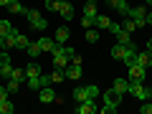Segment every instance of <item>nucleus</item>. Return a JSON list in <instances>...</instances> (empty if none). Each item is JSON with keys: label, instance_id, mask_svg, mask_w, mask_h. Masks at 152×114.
Returning a JSON list of instances; mask_svg holds the SVG:
<instances>
[{"label": "nucleus", "instance_id": "obj_38", "mask_svg": "<svg viewBox=\"0 0 152 114\" xmlns=\"http://www.w3.org/2000/svg\"><path fill=\"white\" fill-rule=\"evenodd\" d=\"M102 112H104V114H112V112H117V107H109V104H107V107H104Z\"/></svg>", "mask_w": 152, "mask_h": 114}, {"label": "nucleus", "instance_id": "obj_16", "mask_svg": "<svg viewBox=\"0 0 152 114\" xmlns=\"http://www.w3.org/2000/svg\"><path fill=\"white\" fill-rule=\"evenodd\" d=\"M38 46H41V51H51V53H53V48L58 43H56L53 38H38Z\"/></svg>", "mask_w": 152, "mask_h": 114}, {"label": "nucleus", "instance_id": "obj_21", "mask_svg": "<svg viewBox=\"0 0 152 114\" xmlns=\"http://www.w3.org/2000/svg\"><path fill=\"white\" fill-rule=\"evenodd\" d=\"M84 15H86V18H96V3L86 0V5H84Z\"/></svg>", "mask_w": 152, "mask_h": 114}, {"label": "nucleus", "instance_id": "obj_43", "mask_svg": "<svg viewBox=\"0 0 152 114\" xmlns=\"http://www.w3.org/2000/svg\"><path fill=\"white\" fill-rule=\"evenodd\" d=\"M91 3H99V0H91Z\"/></svg>", "mask_w": 152, "mask_h": 114}, {"label": "nucleus", "instance_id": "obj_8", "mask_svg": "<svg viewBox=\"0 0 152 114\" xmlns=\"http://www.w3.org/2000/svg\"><path fill=\"white\" fill-rule=\"evenodd\" d=\"M104 102H107L109 107H119V104H122V94L114 91V89H109V91L104 94Z\"/></svg>", "mask_w": 152, "mask_h": 114}, {"label": "nucleus", "instance_id": "obj_11", "mask_svg": "<svg viewBox=\"0 0 152 114\" xmlns=\"http://www.w3.org/2000/svg\"><path fill=\"white\" fill-rule=\"evenodd\" d=\"M147 5H137V8H129V10H127V15L129 18H134V20H140V18H147Z\"/></svg>", "mask_w": 152, "mask_h": 114}, {"label": "nucleus", "instance_id": "obj_25", "mask_svg": "<svg viewBox=\"0 0 152 114\" xmlns=\"http://www.w3.org/2000/svg\"><path fill=\"white\" fill-rule=\"evenodd\" d=\"M122 28H124L127 33H134V31H137V23H134V18H129V15H127V20H122Z\"/></svg>", "mask_w": 152, "mask_h": 114}, {"label": "nucleus", "instance_id": "obj_37", "mask_svg": "<svg viewBox=\"0 0 152 114\" xmlns=\"http://www.w3.org/2000/svg\"><path fill=\"white\" fill-rule=\"evenodd\" d=\"M119 28H122V23H114V20H112V26H109V31H112V33H117Z\"/></svg>", "mask_w": 152, "mask_h": 114}, {"label": "nucleus", "instance_id": "obj_10", "mask_svg": "<svg viewBox=\"0 0 152 114\" xmlns=\"http://www.w3.org/2000/svg\"><path fill=\"white\" fill-rule=\"evenodd\" d=\"M137 64H140V66H145V69H147V66H152V51H137Z\"/></svg>", "mask_w": 152, "mask_h": 114}, {"label": "nucleus", "instance_id": "obj_4", "mask_svg": "<svg viewBox=\"0 0 152 114\" xmlns=\"http://www.w3.org/2000/svg\"><path fill=\"white\" fill-rule=\"evenodd\" d=\"M96 112V99H84L76 107V114H94Z\"/></svg>", "mask_w": 152, "mask_h": 114}, {"label": "nucleus", "instance_id": "obj_34", "mask_svg": "<svg viewBox=\"0 0 152 114\" xmlns=\"http://www.w3.org/2000/svg\"><path fill=\"white\" fill-rule=\"evenodd\" d=\"M140 112H142V114H152V99H147V102L142 104V107H140Z\"/></svg>", "mask_w": 152, "mask_h": 114}, {"label": "nucleus", "instance_id": "obj_20", "mask_svg": "<svg viewBox=\"0 0 152 114\" xmlns=\"http://www.w3.org/2000/svg\"><path fill=\"white\" fill-rule=\"evenodd\" d=\"M13 112H15V104L10 102V96L5 102H0V114H13Z\"/></svg>", "mask_w": 152, "mask_h": 114}, {"label": "nucleus", "instance_id": "obj_19", "mask_svg": "<svg viewBox=\"0 0 152 114\" xmlns=\"http://www.w3.org/2000/svg\"><path fill=\"white\" fill-rule=\"evenodd\" d=\"M36 76H41V66L33 58V64H28V69H26V79H36Z\"/></svg>", "mask_w": 152, "mask_h": 114}, {"label": "nucleus", "instance_id": "obj_18", "mask_svg": "<svg viewBox=\"0 0 152 114\" xmlns=\"http://www.w3.org/2000/svg\"><path fill=\"white\" fill-rule=\"evenodd\" d=\"M114 91H119V94H127V89H129V79H114Z\"/></svg>", "mask_w": 152, "mask_h": 114}, {"label": "nucleus", "instance_id": "obj_22", "mask_svg": "<svg viewBox=\"0 0 152 114\" xmlns=\"http://www.w3.org/2000/svg\"><path fill=\"white\" fill-rule=\"evenodd\" d=\"M74 99H76V104H79V102H84V99H89L86 86H76V89H74Z\"/></svg>", "mask_w": 152, "mask_h": 114}, {"label": "nucleus", "instance_id": "obj_42", "mask_svg": "<svg viewBox=\"0 0 152 114\" xmlns=\"http://www.w3.org/2000/svg\"><path fill=\"white\" fill-rule=\"evenodd\" d=\"M145 3H147V5H152V0H145Z\"/></svg>", "mask_w": 152, "mask_h": 114}, {"label": "nucleus", "instance_id": "obj_27", "mask_svg": "<svg viewBox=\"0 0 152 114\" xmlns=\"http://www.w3.org/2000/svg\"><path fill=\"white\" fill-rule=\"evenodd\" d=\"M66 79V74H64V69H56L53 74H51V84H61Z\"/></svg>", "mask_w": 152, "mask_h": 114}, {"label": "nucleus", "instance_id": "obj_28", "mask_svg": "<svg viewBox=\"0 0 152 114\" xmlns=\"http://www.w3.org/2000/svg\"><path fill=\"white\" fill-rule=\"evenodd\" d=\"M10 74H13V64H0V76L3 79H10Z\"/></svg>", "mask_w": 152, "mask_h": 114}, {"label": "nucleus", "instance_id": "obj_39", "mask_svg": "<svg viewBox=\"0 0 152 114\" xmlns=\"http://www.w3.org/2000/svg\"><path fill=\"white\" fill-rule=\"evenodd\" d=\"M145 20H147V26H152V13H147V18H145Z\"/></svg>", "mask_w": 152, "mask_h": 114}, {"label": "nucleus", "instance_id": "obj_40", "mask_svg": "<svg viewBox=\"0 0 152 114\" xmlns=\"http://www.w3.org/2000/svg\"><path fill=\"white\" fill-rule=\"evenodd\" d=\"M10 3H13V0H0V5H5V8L10 5Z\"/></svg>", "mask_w": 152, "mask_h": 114}, {"label": "nucleus", "instance_id": "obj_14", "mask_svg": "<svg viewBox=\"0 0 152 114\" xmlns=\"http://www.w3.org/2000/svg\"><path fill=\"white\" fill-rule=\"evenodd\" d=\"M124 56H127V46H122V43L112 46V58H117V61H124Z\"/></svg>", "mask_w": 152, "mask_h": 114}, {"label": "nucleus", "instance_id": "obj_13", "mask_svg": "<svg viewBox=\"0 0 152 114\" xmlns=\"http://www.w3.org/2000/svg\"><path fill=\"white\" fill-rule=\"evenodd\" d=\"M107 3H109V8H114L117 13H124V15H127V10H129L127 0H107Z\"/></svg>", "mask_w": 152, "mask_h": 114}, {"label": "nucleus", "instance_id": "obj_33", "mask_svg": "<svg viewBox=\"0 0 152 114\" xmlns=\"http://www.w3.org/2000/svg\"><path fill=\"white\" fill-rule=\"evenodd\" d=\"M86 41H89V43H96V41H99V33L91 31V28H86Z\"/></svg>", "mask_w": 152, "mask_h": 114}, {"label": "nucleus", "instance_id": "obj_6", "mask_svg": "<svg viewBox=\"0 0 152 114\" xmlns=\"http://www.w3.org/2000/svg\"><path fill=\"white\" fill-rule=\"evenodd\" d=\"M38 99L43 104H51V102H56V91L51 89V84L48 86H43V89H38Z\"/></svg>", "mask_w": 152, "mask_h": 114}, {"label": "nucleus", "instance_id": "obj_36", "mask_svg": "<svg viewBox=\"0 0 152 114\" xmlns=\"http://www.w3.org/2000/svg\"><path fill=\"white\" fill-rule=\"evenodd\" d=\"M8 96H10V94H8V89H5V86H0V102H5Z\"/></svg>", "mask_w": 152, "mask_h": 114}, {"label": "nucleus", "instance_id": "obj_9", "mask_svg": "<svg viewBox=\"0 0 152 114\" xmlns=\"http://www.w3.org/2000/svg\"><path fill=\"white\" fill-rule=\"evenodd\" d=\"M69 38H71V33H69V28H66V26L56 28V38H53V41H56V43H58V46L69 43Z\"/></svg>", "mask_w": 152, "mask_h": 114}, {"label": "nucleus", "instance_id": "obj_31", "mask_svg": "<svg viewBox=\"0 0 152 114\" xmlns=\"http://www.w3.org/2000/svg\"><path fill=\"white\" fill-rule=\"evenodd\" d=\"M10 79H15V81H26V69H13Z\"/></svg>", "mask_w": 152, "mask_h": 114}, {"label": "nucleus", "instance_id": "obj_5", "mask_svg": "<svg viewBox=\"0 0 152 114\" xmlns=\"http://www.w3.org/2000/svg\"><path fill=\"white\" fill-rule=\"evenodd\" d=\"M15 36H18V31L13 28L5 38H0V48H3V51H13V48H15Z\"/></svg>", "mask_w": 152, "mask_h": 114}, {"label": "nucleus", "instance_id": "obj_23", "mask_svg": "<svg viewBox=\"0 0 152 114\" xmlns=\"http://www.w3.org/2000/svg\"><path fill=\"white\" fill-rule=\"evenodd\" d=\"M31 46V41H28V36H23V33H18L15 36V48H28Z\"/></svg>", "mask_w": 152, "mask_h": 114}, {"label": "nucleus", "instance_id": "obj_1", "mask_svg": "<svg viewBox=\"0 0 152 114\" xmlns=\"http://www.w3.org/2000/svg\"><path fill=\"white\" fill-rule=\"evenodd\" d=\"M76 53V51L74 48H71V46H56V48H53V66H56V69H66V66H69L71 64V56H74Z\"/></svg>", "mask_w": 152, "mask_h": 114}, {"label": "nucleus", "instance_id": "obj_26", "mask_svg": "<svg viewBox=\"0 0 152 114\" xmlns=\"http://www.w3.org/2000/svg\"><path fill=\"white\" fill-rule=\"evenodd\" d=\"M43 5H46V10H51V13H58V8H61V0H43Z\"/></svg>", "mask_w": 152, "mask_h": 114}, {"label": "nucleus", "instance_id": "obj_15", "mask_svg": "<svg viewBox=\"0 0 152 114\" xmlns=\"http://www.w3.org/2000/svg\"><path fill=\"white\" fill-rule=\"evenodd\" d=\"M94 26H96V28H104V31H109V26H112V18H109V15H99V13H96V18H94Z\"/></svg>", "mask_w": 152, "mask_h": 114}, {"label": "nucleus", "instance_id": "obj_24", "mask_svg": "<svg viewBox=\"0 0 152 114\" xmlns=\"http://www.w3.org/2000/svg\"><path fill=\"white\" fill-rule=\"evenodd\" d=\"M26 51H28V56H31V58H38V56L43 53V51H41V46H38V41H36V43H31Z\"/></svg>", "mask_w": 152, "mask_h": 114}, {"label": "nucleus", "instance_id": "obj_41", "mask_svg": "<svg viewBox=\"0 0 152 114\" xmlns=\"http://www.w3.org/2000/svg\"><path fill=\"white\" fill-rule=\"evenodd\" d=\"M147 51H152V38H150V41H147Z\"/></svg>", "mask_w": 152, "mask_h": 114}, {"label": "nucleus", "instance_id": "obj_30", "mask_svg": "<svg viewBox=\"0 0 152 114\" xmlns=\"http://www.w3.org/2000/svg\"><path fill=\"white\" fill-rule=\"evenodd\" d=\"M10 31H13V26H10V23H8V20H0V38H5Z\"/></svg>", "mask_w": 152, "mask_h": 114}, {"label": "nucleus", "instance_id": "obj_7", "mask_svg": "<svg viewBox=\"0 0 152 114\" xmlns=\"http://www.w3.org/2000/svg\"><path fill=\"white\" fill-rule=\"evenodd\" d=\"M66 79H71V81H76V79H81V64H69L64 69Z\"/></svg>", "mask_w": 152, "mask_h": 114}, {"label": "nucleus", "instance_id": "obj_44", "mask_svg": "<svg viewBox=\"0 0 152 114\" xmlns=\"http://www.w3.org/2000/svg\"><path fill=\"white\" fill-rule=\"evenodd\" d=\"M66 3H69V0H66Z\"/></svg>", "mask_w": 152, "mask_h": 114}, {"label": "nucleus", "instance_id": "obj_3", "mask_svg": "<svg viewBox=\"0 0 152 114\" xmlns=\"http://www.w3.org/2000/svg\"><path fill=\"white\" fill-rule=\"evenodd\" d=\"M127 69H129V81H145V74H147L145 66L132 64V66H127Z\"/></svg>", "mask_w": 152, "mask_h": 114}, {"label": "nucleus", "instance_id": "obj_29", "mask_svg": "<svg viewBox=\"0 0 152 114\" xmlns=\"http://www.w3.org/2000/svg\"><path fill=\"white\" fill-rule=\"evenodd\" d=\"M5 89H8V94H15L18 89H20V81H15V79H8V84H5Z\"/></svg>", "mask_w": 152, "mask_h": 114}, {"label": "nucleus", "instance_id": "obj_2", "mask_svg": "<svg viewBox=\"0 0 152 114\" xmlns=\"http://www.w3.org/2000/svg\"><path fill=\"white\" fill-rule=\"evenodd\" d=\"M23 15H26V18H28V23H31L33 28H38V31H46V28H48L46 18L41 15L38 10H33V8H26V13H23Z\"/></svg>", "mask_w": 152, "mask_h": 114}, {"label": "nucleus", "instance_id": "obj_32", "mask_svg": "<svg viewBox=\"0 0 152 114\" xmlns=\"http://www.w3.org/2000/svg\"><path fill=\"white\" fill-rule=\"evenodd\" d=\"M8 10H10V13H20V15H23V13H26V8H23L18 0H13L10 5H8Z\"/></svg>", "mask_w": 152, "mask_h": 114}, {"label": "nucleus", "instance_id": "obj_12", "mask_svg": "<svg viewBox=\"0 0 152 114\" xmlns=\"http://www.w3.org/2000/svg\"><path fill=\"white\" fill-rule=\"evenodd\" d=\"M58 15L64 18V20H71V18H74V8H71V3H66V0H61V8H58Z\"/></svg>", "mask_w": 152, "mask_h": 114}, {"label": "nucleus", "instance_id": "obj_35", "mask_svg": "<svg viewBox=\"0 0 152 114\" xmlns=\"http://www.w3.org/2000/svg\"><path fill=\"white\" fill-rule=\"evenodd\" d=\"M81 26H84V28H91V26H94V18H86V15H84V18H81Z\"/></svg>", "mask_w": 152, "mask_h": 114}, {"label": "nucleus", "instance_id": "obj_17", "mask_svg": "<svg viewBox=\"0 0 152 114\" xmlns=\"http://www.w3.org/2000/svg\"><path fill=\"white\" fill-rule=\"evenodd\" d=\"M117 36V43H122V46H127V43H132V33H127L124 28H119V31L114 33Z\"/></svg>", "mask_w": 152, "mask_h": 114}]
</instances>
